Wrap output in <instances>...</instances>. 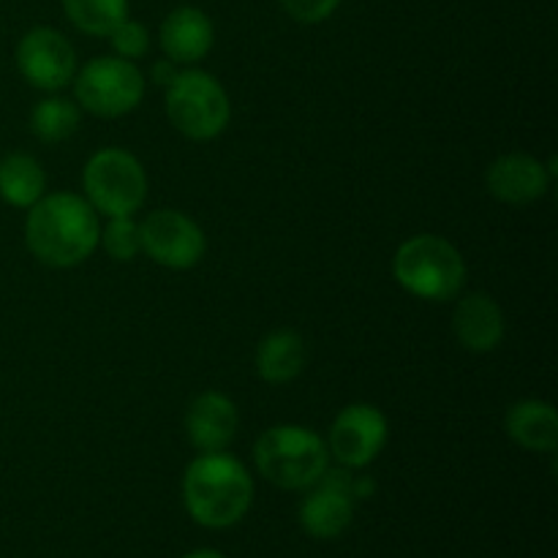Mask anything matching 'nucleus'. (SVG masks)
<instances>
[{"label":"nucleus","instance_id":"4be33fe9","mask_svg":"<svg viewBox=\"0 0 558 558\" xmlns=\"http://www.w3.org/2000/svg\"><path fill=\"white\" fill-rule=\"evenodd\" d=\"M107 38L112 41V49L118 52V58L125 60L142 58V54H147V49H150V33H147V27L142 25V22L134 20L120 22Z\"/></svg>","mask_w":558,"mask_h":558},{"label":"nucleus","instance_id":"412c9836","mask_svg":"<svg viewBox=\"0 0 558 558\" xmlns=\"http://www.w3.org/2000/svg\"><path fill=\"white\" fill-rule=\"evenodd\" d=\"M98 243L104 245V251H107L114 262H131L142 251L140 223H136L131 216L109 218L107 227L101 229Z\"/></svg>","mask_w":558,"mask_h":558},{"label":"nucleus","instance_id":"39448f33","mask_svg":"<svg viewBox=\"0 0 558 558\" xmlns=\"http://www.w3.org/2000/svg\"><path fill=\"white\" fill-rule=\"evenodd\" d=\"M82 189L93 210L107 218H125L145 205L147 174L134 153L123 147H104L87 158L82 169Z\"/></svg>","mask_w":558,"mask_h":558},{"label":"nucleus","instance_id":"0eeeda50","mask_svg":"<svg viewBox=\"0 0 558 558\" xmlns=\"http://www.w3.org/2000/svg\"><path fill=\"white\" fill-rule=\"evenodd\" d=\"M74 93L85 112L96 118H123L140 107L145 96V76L134 60L104 54L87 60L80 74H74Z\"/></svg>","mask_w":558,"mask_h":558},{"label":"nucleus","instance_id":"f8f14e48","mask_svg":"<svg viewBox=\"0 0 558 558\" xmlns=\"http://www.w3.org/2000/svg\"><path fill=\"white\" fill-rule=\"evenodd\" d=\"M238 407L223 392L207 390L185 412V436L199 452H221L238 434Z\"/></svg>","mask_w":558,"mask_h":558},{"label":"nucleus","instance_id":"ddd939ff","mask_svg":"<svg viewBox=\"0 0 558 558\" xmlns=\"http://www.w3.org/2000/svg\"><path fill=\"white\" fill-rule=\"evenodd\" d=\"M161 49L167 58L178 65L199 63L216 41V31H213L210 16L196 5H180V9L169 11L167 20L161 22Z\"/></svg>","mask_w":558,"mask_h":558},{"label":"nucleus","instance_id":"4468645a","mask_svg":"<svg viewBox=\"0 0 558 558\" xmlns=\"http://www.w3.org/2000/svg\"><path fill=\"white\" fill-rule=\"evenodd\" d=\"M452 330L458 343L469 352H494L505 341V314L490 294L472 292L458 300Z\"/></svg>","mask_w":558,"mask_h":558},{"label":"nucleus","instance_id":"6ab92c4d","mask_svg":"<svg viewBox=\"0 0 558 558\" xmlns=\"http://www.w3.org/2000/svg\"><path fill=\"white\" fill-rule=\"evenodd\" d=\"M63 11L76 31L107 38L129 20V0H63Z\"/></svg>","mask_w":558,"mask_h":558},{"label":"nucleus","instance_id":"dca6fc26","mask_svg":"<svg viewBox=\"0 0 558 558\" xmlns=\"http://www.w3.org/2000/svg\"><path fill=\"white\" fill-rule=\"evenodd\" d=\"M507 436L529 452H554L558 447V414L548 401H521L505 417Z\"/></svg>","mask_w":558,"mask_h":558},{"label":"nucleus","instance_id":"a211bd4d","mask_svg":"<svg viewBox=\"0 0 558 558\" xmlns=\"http://www.w3.org/2000/svg\"><path fill=\"white\" fill-rule=\"evenodd\" d=\"M47 189V174L41 163L27 153H9L0 161V199L11 207L36 205Z\"/></svg>","mask_w":558,"mask_h":558},{"label":"nucleus","instance_id":"20e7f679","mask_svg":"<svg viewBox=\"0 0 558 558\" xmlns=\"http://www.w3.org/2000/svg\"><path fill=\"white\" fill-rule=\"evenodd\" d=\"M392 276L414 298L445 303L466 283V262L450 240L439 234H414L398 245Z\"/></svg>","mask_w":558,"mask_h":558},{"label":"nucleus","instance_id":"aec40b11","mask_svg":"<svg viewBox=\"0 0 558 558\" xmlns=\"http://www.w3.org/2000/svg\"><path fill=\"white\" fill-rule=\"evenodd\" d=\"M80 129V107L71 98L49 96L38 101L31 112V131L41 142H65Z\"/></svg>","mask_w":558,"mask_h":558},{"label":"nucleus","instance_id":"2eb2a0df","mask_svg":"<svg viewBox=\"0 0 558 558\" xmlns=\"http://www.w3.org/2000/svg\"><path fill=\"white\" fill-rule=\"evenodd\" d=\"M354 499L336 485L316 483L300 505V526L314 539H336L352 526Z\"/></svg>","mask_w":558,"mask_h":558},{"label":"nucleus","instance_id":"f03ea898","mask_svg":"<svg viewBox=\"0 0 558 558\" xmlns=\"http://www.w3.org/2000/svg\"><path fill=\"white\" fill-rule=\"evenodd\" d=\"M183 505L202 529H232L254 505V480L238 458L227 452H199L185 466Z\"/></svg>","mask_w":558,"mask_h":558},{"label":"nucleus","instance_id":"6e6552de","mask_svg":"<svg viewBox=\"0 0 558 558\" xmlns=\"http://www.w3.org/2000/svg\"><path fill=\"white\" fill-rule=\"evenodd\" d=\"M140 238L142 251L156 265L169 267V270H189V267L199 265L207 248L199 223L185 213L172 210V207L153 210L140 223Z\"/></svg>","mask_w":558,"mask_h":558},{"label":"nucleus","instance_id":"9d476101","mask_svg":"<svg viewBox=\"0 0 558 558\" xmlns=\"http://www.w3.org/2000/svg\"><path fill=\"white\" fill-rule=\"evenodd\" d=\"M16 69L27 85L54 93L74 82L76 52L54 27H33L16 44Z\"/></svg>","mask_w":558,"mask_h":558},{"label":"nucleus","instance_id":"423d86ee","mask_svg":"<svg viewBox=\"0 0 558 558\" xmlns=\"http://www.w3.org/2000/svg\"><path fill=\"white\" fill-rule=\"evenodd\" d=\"M167 118L189 140L210 142L229 125L232 104L216 76L189 69L167 85Z\"/></svg>","mask_w":558,"mask_h":558},{"label":"nucleus","instance_id":"393cba45","mask_svg":"<svg viewBox=\"0 0 558 558\" xmlns=\"http://www.w3.org/2000/svg\"><path fill=\"white\" fill-rule=\"evenodd\" d=\"M183 558H227V556L218 554V550H213V548H196V550H191V554H185Z\"/></svg>","mask_w":558,"mask_h":558},{"label":"nucleus","instance_id":"7ed1b4c3","mask_svg":"<svg viewBox=\"0 0 558 558\" xmlns=\"http://www.w3.org/2000/svg\"><path fill=\"white\" fill-rule=\"evenodd\" d=\"M254 461L276 488L308 490L330 466V452L325 439L305 425H272L256 439Z\"/></svg>","mask_w":558,"mask_h":558},{"label":"nucleus","instance_id":"5701e85b","mask_svg":"<svg viewBox=\"0 0 558 558\" xmlns=\"http://www.w3.org/2000/svg\"><path fill=\"white\" fill-rule=\"evenodd\" d=\"M281 3L292 20L316 25V22H325L338 9L341 0H281Z\"/></svg>","mask_w":558,"mask_h":558},{"label":"nucleus","instance_id":"9b49d317","mask_svg":"<svg viewBox=\"0 0 558 558\" xmlns=\"http://www.w3.org/2000/svg\"><path fill=\"white\" fill-rule=\"evenodd\" d=\"M554 174L548 172L539 158L529 153H507L499 156L485 172V183L494 199L507 205H532L548 194V185Z\"/></svg>","mask_w":558,"mask_h":558},{"label":"nucleus","instance_id":"f3484780","mask_svg":"<svg viewBox=\"0 0 558 558\" xmlns=\"http://www.w3.org/2000/svg\"><path fill=\"white\" fill-rule=\"evenodd\" d=\"M308 363L305 341L294 330H276L256 349V371L267 385H289Z\"/></svg>","mask_w":558,"mask_h":558},{"label":"nucleus","instance_id":"1a4fd4ad","mask_svg":"<svg viewBox=\"0 0 558 558\" xmlns=\"http://www.w3.org/2000/svg\"><path fill=\"white\" fill-rule=\"evenodd\" d=\"M327 452L343 469H365L387 445V417L371 403H352L332 420Z\"/></svg>","mask_w":558,"mask_h":558},{"label":"nucleus","instance_id":"b1692460","mask_svg":"<svg viewBox=\"0 0 558 558\" xmlns=\"http://www.w3.org/2000/svg\"><path fill=\"white\" fill-rule=\"evenodd\" d=\"M178 63H172V60H158L156 65H153V82H158V85L167 87L169 82L174 80V76L180 74L178 69H174Z\"/></svg>","mask_w":558,"mask_h":558},{"label":"nucleus","instance_id":"f257e3e1","mask_svg":"<svg viewBox=\"0 0 558 558\" xmlns=\"http://www.w3.org/2000/svg\"><path fill=\"white\" fill-rule=\"evenodd\" d=\"M101 223L85 196L58 191L27 207V251L47 267H74L98 248Z\"/></svg>","mask_w":558,"mask_h":558}]
</instances>
